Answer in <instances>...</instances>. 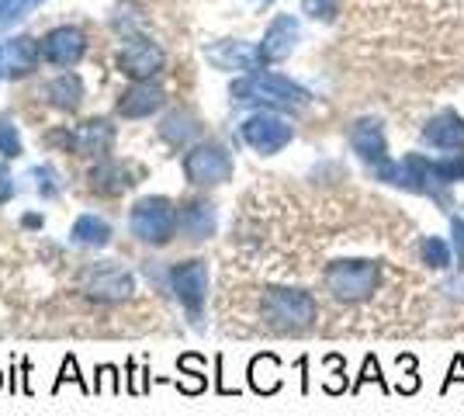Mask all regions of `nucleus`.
<instances>
[{
	"label": "nucleus",
	"mask_w": 464,
	"mask_h": 416,
	"mask_svg": "<svg viewBox=\"0 0 464 416\" xmlns=\"http://www.w3.org/2000/svg\"><path fill=\"white\" fill-rule=\"evenodd\" d=\"M39 4L42 0H0V28H7V24L21 21L24 15H32Z\"/></svg>",
	"instance_id": "29"
},
{
	"label": "nucleus",
	"mask_w": 464,
	"mask_h": 416,
	"mask_svg": "<svg viewBox=\"0 0 464 416\" xmlns=\"http://www.w3.org/2000/svg\"><path fill=\"white\" fill-rule=\"evenodd\" d=\"M420 257H423L426 267L447 271V267H450V247H447V239H440V237H426L423 243H420Z\"/></svg>",
	"instance_id": "25"
},
{
	"label": "nucleus",
	"mask_w": 464,
	"mask_h": 416,
	"mask_svg": "<svg viewBox=\"0 0 464 416\" xmlns=\"http://www.w3.org/2000/svg\"><path fill=\"white\" fill-rule=\"evenodd\" d=\"M21 226H24V229H42V226H45V218H42V216H32V212H28V216L21 218Z\"/></svg>",
	"instance_id": "38"
},
{
	"label": "nucleus",
	"mask_w": 464,
	"mask_h": 416,
	"mask_svg": "<svg viewBox=\"0 0 464 416\" xmlns=\"http://www.w3.org/2000/svg\"><path fill=\"white\" fill-rule=\"evenodd\" d=\"M208 60L218 70H256L260 66V49H250L246 42H218L208 49Z\"/></svg>",
	"instance_id": "19"
},
{
	"label": "nucleus",
	"mask_w": 464,
	"mask_h": 416,
	"mask_svg": "<svg viewBox=\"0 0 464 416\" xmlns=\"http://www.w3.org/2000/svg\"><path fill=\"white\" fill-rule=\"evenodd\" d=\"M326 364H333V372H336V375H343V357L329 354ZM343 389H347V385H343L340 378H329V382H326V392H333V396H336V392H343Z\"/></svg>",
	"instance_id": "34"
},
{
	"label": "nucleus",
	"mask_w": 464,
	"mask_h": 416,
	"mask_svg": "<svg viewBox=\"0 0 464 416\" xmlns=\"http://www.w3.org/2000/svg\"><path fill=\"white\" fill-rule=\"evenodd\" d=\"M232 101L239 104H260L271 111H298L309 104V91L295 80L281 77V73H246L229 87Z\"/></svg>",
	"instance_id": "2"
},
{
	"label": "nucleus",
	"mask_w": 464,
	"mask_h": 416,
	"mask_svg": "<svg viewBox=\"0 0 464 416\" xmlns=\"http://www.w3.org/2000/svg\"><path fill=\"white\" fill-rule=\"evenodd\" d=\"M94 392H111V396L121 392V375H118L115 364H101V368H97Z\"/></svg>",
	"instance_id": "30"
},
{
	"label": "nucleus",
	"mask_w": 464,
	"mask_h": 416,
	"mask_svg": "<svg viewBox=\"0 0 464 416\" xmlns=\"http://www.w3.org/2000/svg\"><path fill=\"white\" fill-rule=\"evenodd\" d=\"M163 108V87L150 80H136L121 98H118V115L121 119H150Z\"/></svg>",
	"instance_id": "15"
},
{
	"label": "nucleus",
	"mask_w": 464,
	"mask_h": 416,
	"mask_svg": "<svg viewBox=\"0 0 464 416\" xmlns=\"http://www.w3.org/2000/svg\"><path fill=\"white\" fill-rule=\"evenodd\" d=\"M49 142H63L70 153H77V157H104V153H111V146H115V125L104 119H91L77 125L73 132H56V136H49Z\"/></svg>",
	"instance_id": "10"
},
{
	"label": "nucleus",
	"mask_w": 464,
	"mask_h": 416,
	"mask_svg": "<svg viewBox=\"0 0 464 416\" xmlns=\"http://www.w3.org/2000/svg\"><path fill=\"white\" fill-rule=\"evenodd\" d=\"M167 285H170L177 302L188 309L191 323H201V309H205V298H208V264L205 260L177 264L167 275Z\"/></svg>",
	"instance_id": "8"
},
{
	"label": "nucleus",
	"mask_w": 464,
	"mask_h": 416,
	"mask_svg": "<svg viewBox=\"0 0 464 416\" xmlns=\"http://www.w3.org/2000/svg\"><path fill=\"white\" fill-rule=\"evenodd\" d=\"M295 42H298V21L291 18V15L274 18L271 28H267V35H264V42H260V60L264 63L288 60L291 53H295Z\"/></svg>",
	"instance_id": "17"
},
{
	"label": "nucleus",
	"mask_w": 464,
	"mask_h": 416,
	"mask_svg": "<svg viewBox=\"0 0 464 416\" xmlns=\"http://www.w3.org/2000/svg\"><path fill=\"white\" fill-rule=\"evenodd\" d=\"M450 237H454V250H458V257L464 260V218H450Z\"/></svg>",
	"instance_id": "36"
},
{
	"label": "nucleus",
	"mask_w": 464,
	"mask_h": 416,
	"mask_svg": "<svg viewBox=\"0 0 464 416\" xmlns=\"http://www.w3.org/2000/svg\"><path fill=\"white\" fill-rule=\"evenodd\" d=\"M0 389H4V372H0Z\"/></svg>",
	"instance_id": "40"
},
{
	"label": "nucleus",
	"mask_w": 464,
	"mask_h": 416,
	"mask_svg": "<svg viewBox=\"0 0 464 416\" xmlns=\"http://www.w3.org/2000/svg\"><path fill=\"white\" fill-rule=\"evenodd\" d=\"M129 233L139 243H150V247H167L177 233V208L170 198L163 195H150V198H139L129 208Z\"/></svg>",
	"instance_id": "5"
},
{
	"label": "nucleus",
	"mask_w": 464,
	"mask_h": 416,
	"mask_svg": "<svg viewBox=\"0 0 464 416\" xmlns=\"http://www.w3.org/2000/svg\"><path fill=\"white\" fill-rule=\"evenodd\" d=\"M18 195V188H14V178H11V170L0 163V205H7V201Z\"/></svg>",
	"instance_id": "35"
},
{
	"label": "nucleus",
	"mask_w": 464,
	"mask_h": 416,
	"mask_svg": "<svg viewBox=\"0 0 464 416\" xmlns=\"http://www.w3.org/2000/svg\"><path fill=\"white\" fill-rule=\"evenodd\" d=\"M80 292L91 302H104V305H118L129 302L136 292V277L129 275L121 264H94L80 275Z\"/></svg>",
	"instance_id": "6"
},
{
	"label": "nucleus",
	"mask_w": 464,
	"mask_h": 416,
	"mask_svg": "<svg viewBox=\"0 0 464 416\" xmlns=\"http://www.w3.org/2000/svg\"><path fill=\"white\" fill-rule=\"evenodd\" d=\"M329 295L336 298V302H364L378 292V285H382V267L374 264V260H336V264H329L326 275Z\"/></svg>",
	"instance_id": "4"
},
{
	"label": "nucleus",
	"mask_w": 464,
	"mask_h": 416,
	"mask_svg": "<svg viewBox=\"0 0 464 416\" xmlns=\"http://www.w3.org/2000/svg\"><path fill=\"white\" fill-rule=\"evenodd\" d=\"M0 77H4V49H0Z\"/></svg>",
	"instance_id": "39"
},
{
	"label": "nucleus",
	"mask_w": 464,
	"mask_h": 416,
	"mask_svg": "<svg viewBox=\"0 0 464 416\" xmlns=\"http://www.w3.org/2000/svg\"><path fill=\"white\" fill-rule=\"evenodd\" d=\"M28 178L35 180V191H39V198H56L59 195V174L49 167V163H42V167H32L28 170Z\"/></svg>",
	"instance_id": "27"
},
{
	"label": "nucleus",
	"mask_w": 464,
	"mask_h": 416,
	"mask_svg": "<svg viewBox=\"0 0 464 416\" xmlns=\"http://www.w3.org/2000/svg\"><path fill=\"white\" fill-rule=\"evenodd\" d=\"M350 146L353 153L368 163L374 170V178H382L388 167H392V157H388V139L385 129L378 119H357L350 125Z\"/></svg>",
	"instance_id": "11"
},
{
	"label": "nucleus",
	"mask_w": 464,
	"mask_h": 416,
	"mask_svg": "<svg viewBox=\"0 0 464 416\" xmlns=\"http://www.w3.org/2000/svg\"><path fill=\"white\" fill-rule=\"evenodd\" d=\"M83 53H87V39H83V32L80 28H70V24H63V28H53L45 42H42V56L53 63V66H77L83 60Z\"/></svg>",
	"instance_id": "14"
},
{
	"label": "nucleus",
	"mask_w": 464,
	"mask_h": 416,
	"mask_svg": "<svg viewBox=\"0 0 464 416\" xmlns=\"http://www.w3.org/2000/svg\"><path fill=\"white\" fill-rule=\"evenodd\" d=\"M118 70L129 80H150L163 70V49L153 45L150 39H132L121 56H118Z\"/></svg>",
	"instance_id": "13"
},
{
	"label": "nucleus",
	"mask_w": 464,
	"mask_h": 416,
	"mask_svg": "<svg viewBox=\"0 0 464 416\" xmlns=\"http://www.w3.org/2000/svg\"><path fill=\"white\" fill-rule=\"evenodd\" d=\"M239 136H243V142L250 146L253 153L274 157V153H281L295 139V129L281 115H274V111H256V115H250L239 125Z\"/></svg>",
	"instance_id": "9"
},
{
	"label": "nucleus",
	"mask_w": 464,
	"mask_h": 416,
	"mask_svg": "<svg viewBox=\"0 0 464 416\" xmlns=\"http://www.w3.org/2000/svg\"><path fill=\"white\" fill-rule=\"evenodd\" d=\"M281 361L274 354H256L250 361V389L253 392H260V396H271L281 389Z\"/></svg>",
	"instance_id": "22"
},
{
	"label": "nucleus",
	"mask_w": 464,
	"mask_h": 416,
	"mask_svg": "<svg viewBox=\"0 0 464 416\" xmlns=\"http://www.w3.org/2000/svg\"><path fill=\"white\" fill-rule=\"evenodd\" d=\"M260 316L277 334H305L319 316V305L305 288L277 285V288H267L260 298Z\"/></svg>",
	"instance_id": "3"
},
{
	"label": "nucleus",
	"mask_w": 464,
	"mask_h": 416,
	"mask_svg": "<svg viewBox=\"0 0 464 416\" xmlns=\"http://www.w3.org/2000/svg\"><path fill=\"white\" fill-rule=\"evenodd\" d=\"M39 66V42L32 35H18L4 45V73L11 77H24Z\"/></svg>",
	"instance_id": "20"
},
{
	"label": "nucleus",
	"mask_w": 464,
	"mask_h": 416,
	"mask_svg": "<svg viewBox=\"0 0 464 416\" xmlns=\"http://www.w3.org/2000/svg\"><path fill=\"white\" fill-rule=\"evenodd\" d=\"M160 136L167 139L170 146H184V142H191V139L198 136V119H194L191 111H174V115L163 119Z\"/></svg>",
	"instance_id": "24"
},
{
	"label": "nucleus",
	"mask_w": 464,
	"mask_h": 416,
	"mask_svg": "<svg viewBox=\"0 0 464 416\" xmlns=\"http://www.w3.org/2000/svg\"><path fill=\"white\" fill-rule=\"evenodd\" d=\"M24 150H21V136H18V125L11 119L0 115V157L4 160H18Z\"/></svg>",
	"instance_id": "28"
},
{
	"label": "nucleus",
	"mask_w": 464,
	"mask_h": 416,
	"mask_svg": "<svg viewBox=\"0 0 464 416\" xmlns=\"http://www.w3.org/2000/svg\"><path fill=\"white\" fill-rule=\"evenodd\" d=\"M125 368H129V385H125V389H129L132 396L150 392V368H146V372H136V361H129Z\"/></svg>",
	"instance_id": "33"
},
{
	"label": "nucleus",
	"mask_w": 464,
	"mask_h": 416,
	"mask_svg": "<svg viewBox=\"0 0 464 416\" xmlns=\"http://www.w3.org/2000/svg\"><path fill=\"white\" fill-rule=\"evenodd\" d=\"M302 11L315 21H333L340 15V0H302Z\"/></svg>",
	"instance_id": "31"
},
{
	"label": "nucleus",
	"mask_w": 464,
	"mask_h": 416,
	"mask_svg": "<svg viewBox=\"0 0 464 416\" xmlns=\"http://www.w3.org/2000/svg\"><path fill=\"white\" fill-rule=\"evenodd\" d=\"M378 180L395 184V188H406V191H416V195H426V198H433L437 205L450 208V195L447 191L464 180V157L430 160L412 153V157L399 160V163L392 160V167Z\"/></svg>",
	"instance_id": "1"
},
{
	"label": "nucleus",
	"mask_w": 464,
	"mask_h": 416,
	"mask_svg": "<svg viewBox=\"0 0 464 416\" xmlns=\"http://www.w3.org/2000/svg\"><path fill=\"white\" fill-rule=\"evenodd\" d=\"M66 382H73L83 396H94V385L87 382V378L80 375V368H77V357L73 354H66L63 357V364H59V375H56V382H53V396H56L59 389L66 385Z\"/></svg>",
	"instance_id": "26"
},
{
	"label": "nucleus",
	"mask_w": 464,
	"mask_h": 416,
	"mask_svg": "<svg viewBox=\"0 0 464 416\" xmlns=\"http://www.w3.org/2000/svg\"><path fill=\"white\" fill-rule=\"evenodd\" d=\"M70 239L77 247H87V250H101V247L111 243V226L101 216H80L70 229Z\"/></svg>",
	"instance_id": "21"
},
{
	"label": "nucleus",
	"mask_w": 464,
	"mask_h": 416,
	"mask_svg": "<svg viewBox=\"0 0 464 416\" xmlns=\"http://www.w3.org/2000/svg\"><path fill=\"white\" fill-rule=\"evenodd\" d=\"M45 94L49 101L63 108V111H77L80 101H83V80L77 73H63V77L49 80V87H45Z\"/></svg>",
	"instance_id": "23"
},
{
	"label": "nucleus",
	"mask_w": 464,
	"mask_h": 416,
	"mask_svg": "<svg viewBox=\"0 0 464 416\" xmlns=\"http://www.w3.org/2000/svg\"><path fill=\"white\" fill-rule=\"evenodd\" d=\"M215 226H218V212H215L212 201H188V205L177 208V229H180V237L194 239V243L212 237Z\"/></svg>",
	"instance_id": "16"
},
{
	"label": "nucleus",
	"mask_w": 464,
	"mask_h": 416,
	"mask_svg": "<svg viewBox=\"0 0 464 416\" xmlns=\"http://www.w3.org/2000/svg\"><path fill=\"white\" fill-rule=\"evenodd\" d=\"M447 292H450V295H454V298L464 295V275L450 277V281H447Z\"/></svg>",
	"instance_id": "37"
},
{
	"label": "nucleus",
	"mask_w": 464,
	"mask_h": 416,
	"mask_svg": "<svg viewBox=\"0 0 464 416\" xmlns=\"http://www.w3.org/2000/svg\"><path fill=\"white\" fill-rule=\"evenodd\" d=\"M142 178V170L132 167V163H118V160H101L87 170V184L97 195H125L132 191Z\"/></svg>",
	"instance_id": "12"
},
{
	"label": "nucleus",
	"mask_w": 464,
	"mask_h": 416,
	"mask_svg": "<svg viewBox=\"0 0 464 416\" xmlns=\"http://www.w3.org/2000/svg\"><path fill=\"white\" fill-rule=\"evenodd\" d=\"M423 142L437 150H464V119L458 111H440L423 125Z\"/></svg>",
	"instance_id": "18"
},
{
	"label": "nucleus",
	"mask_w": 464,
	"mask_h": 416,
	"mask_svg": "<svg viewBox=\"0 0 464 416\" xmlns=\"http://www.w3.org/2000/svg\"><path fill=\"white\" fill-rule=\"evenodd\" d=\"M184 178L194 188H215V184H226L232 178V157L226 146L218 142H201L184 153Z\"/></svg>",
	"instance_id": "7"
},
{
	"label": "nucleus",
	"mask_w": 464,
	"mask_h": 416,
	"mask_svg": "<svg viewBox=\"0 0 464 416\" xmlns=\"http://www.w3.org/2000/svg\"><path fill=\"white\" fill-rule=\"evenodd\" d=\"M364 382H378V389H382V392H388L385 378H382V368H378V357H374V354L364 357V372H361V378H357L350 389H353V392H361V389H364Z\"/></svg>",
	"instance_id": "32"
}]
</instances>
